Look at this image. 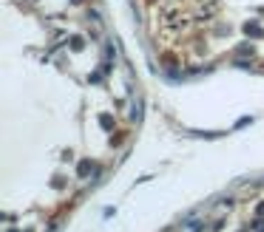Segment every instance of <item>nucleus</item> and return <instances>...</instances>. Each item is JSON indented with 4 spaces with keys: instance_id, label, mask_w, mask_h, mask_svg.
Segmentation results:
<instances>
[{
    "instance_id": "nucleus-1",
    "label": "nucleus",
    "mask_w": 264,
    "mask_h": 232,
    "mask_svg": "<svg viewBox=\"0 0 264 232\" xmlns=\"http://www.w3.org/2000/svg\"><path fill=\"white\" fill-rule=\"evenodd\" d=\"M182 232H202V221L196 218V221H188L185 227H182Z\"/></svg>"
}]
</instances>
